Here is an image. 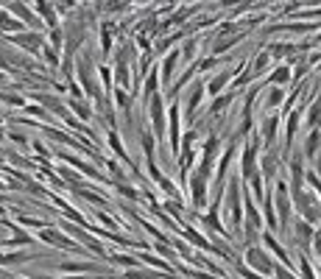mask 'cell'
Instances as JSON below:
<instances>
[{
    "label": "cell",
    "instance_id": "obj_29",
    "mask_svg": "<svg viewBox=\"0 0 321 279\" xmlns=\"http://www.w3.org/2000/svg\"><path fill=\"white\" fill-rule=\"evenodd\" d=\"M45 59H48V64H53V67H56V48H45Z\"/></svg>",
    "mask_w": 321,
    "mask_h": 279
},
{
    "label": "cell",
    "instance_id": "obj_14",
    "mask_svg": "<svg viewBox=\"0 0 321 279\" xmlns=\"http://www.w3.org/2000/svg\"><path fill=\"white\" fill-rule=\"evenodd\" d=\"M201 92H204V84H196V87L190 90V95H187V115H193L196 106L201 104Z\"/></svg>",
    "mask_w": 321,
    "mask_h": 279
},
{
    "label": "cell",
    "instance_id": "obj_8",
    "mask_svg": "<svg viewBox=\"0 0 321 279\" xmlns=\"http://www.w3.org/2000/svg\"><path fill=\"white\" fill-rule=\"evenodd\" d=\"M79 70H81V81H84V90L90 92V95H95V81H93V59L90 56H84L79 62Z\"/></svg>",
    "mask_w": 321,
    "mask_h": 279
},
{
    "label": "cell",
    "instance_id": "obj_13",
    "mask_svg": "<svg viewBox=\"0 0 321 279\" xmlns=\"http://www.w3.org/2000/svg\"><path fill=\"white\" fill-rule=\"evenodd\" d=\"M14 45H22V48H28V50H39V45H42V36L39 34H17L14 36Z\"/></svg>",
    "mask_w": 321,
    "mask_h": 279
},
{
    "label": "cell",
    "instance_id": "obj_32",
    "mask_svg": "<svg viewBox=\"0 0 321 279\" xmlns=\"http://www.w3.org/2000/svg\"><path fill=\"white\" fill-rule=\"evenodd\" d=\"M296 17H321V8H316V11H296Z\"/></svg>",
    "mask_w": 321,
    "mask_h": 279
},
{
    "label": "cell",
    "instance_id": "obj_19",
    "mask_svg": "<svg viewBox=\"0 0 321 279\" xmlns=\"http://www.w3.org/2000/svg\"><path fill=\"white\" fill-rule=\"evenodd\" d=\"M11 11H14V14H20L22 20L28 22V25H36V22H39V20H36V17H34V14L28 11V8L22 6V3H11Z\"/></svg>",
    "mask_w": 321,
    "mask_h": 279
},
{
    "label": "cell",
    "instance_id": "obj_23",
    "mask_svg": "<svg viewBox=\"0 0 321 279\" xmlns=\"http://www.w3.org/2000/svg\"><path fill=\"white\" fill-rule=\"evenodd\" d=\"M268 64H271V56H268V53H260V56H257V62H254V70H251V76H260V73L268 67Z\"/></svg>",
    "mask_w": 321,
    "mask_h": 279
},
{
    "label": "cell",
    "instance_id": "obj_10",
    "mask_svg": "<svg viewBox=\"0 0 321 279\" xmlns=\"http://www.w3.org/2000/svg\"><path fill=\"white\" fill-rule=\"evenodd\" d=\"M204 198H207V176L196 173V176H193V201L201 207V204H204Z\"/></svg>",
    "mask_w": 321,
    "mask_h": 279
},
{
    "label": "cell",
    "instance_id": "obj_6",
    "mask_svg": "<svg viewBox=\"0 0 321 279\" xmlns=\"http://www.w3.org/2000/svg\"><path fill=\"white\" fill-rule=\"evenodd\" d=\"M254 173H257V145L251 142L243 151V179H251Z\"/></svg>",
    "mask_w": 321,
    "mask_h": 279
},
{
    "label": "cell",
    "instance_id": "obj_12",
    "mask_svg": "<svg viewBox=\"0 0 321 279\" xmlns=\"http://www.w3.org/2000/svg\"><path fill=\"white\" fill-rule=\"evenodd\" d=\"M36 11L42 14V20L48 22L50 28H56V25H59V20H56V8L50 6L48 0H36Z\"/></svg>",
    "mask_w": 321,
    "mask_h": 279
},
{
    "label": "cell",
    "instance_id": "obj_11",
    "mask_svg": "<svg viewBox=\"0 0 321 279\" xmlns=\"http://www.w3.org/2000/svg\"><path fill=\"white\" fill-rule=\"evenodd\" d=\"M277 129H279V120L277 118H265L263 120V140H265V145H268V148L277 142Z\"/></svg>",
    "mask_w": 321,
    "mask_h": 279
},
{
    "label": "cell",
    "instance_id": "obj_3",
    "mask_svg": "<svg viewBox=\"0 0 321 279\" xmlns=\"http://www.w3.org/2000/svg\"><path fill=\"white\" fill-rule=\"evenodd\" d=\"M246 263L254 268V271H260V274H274V263H271V257L265 254L263 249H257V246H251L249 251H246Z\"/></svg>",
    "mask_w": 321,
    "mask_h": 279
},
{
    "label": "cell",
    "instance_id": "obj_18",
    "mask_svg": "<svg viewBox=\"0 0 321 279\" xmlns=\"http://www.w3.org/2000/svg\"><path fill=\"white\" fill-rule=\"evenodd\" d=\"M268 78H271L274 84H288V81H291V67H288V64H282V67H277Z\"/></svg>",
    "mask_w": 321,
    "mask_h": 279
},
{
    "label": "cell",
    "instance_id": "obj_22",
    "mask_svg": "<svg viewBox=\"0 0 321 279\" xmlns=\"http://www.w3.org/2000/svg\"><path fill=\"white\" fill-rule=\"evenodd\" d=\"M226 81H229V73L215 76L213 81H210V92H213V95H218V90H223V87H226Z\"/></svg>",
    "mask_w": 321,
    "mask_h": 279
},
{
    "label": "cell",
    "instance_id": "obj_20",
    "mask_svg": "<svg viewBox=\"0 0 321 279\" xmlns=\"http://www.w3.org/2000/svg\"><path fill=\"white\" fill-rule=\"evenodd\" d=\"M171 142H173V151L179 148V112H171Z\"/></svg>",
    "mask_w": 321,
    "mask_h": 279
},
{
    "label": "cell",
    "instance_id": "obj_28",
    "mask_svg": "<svg viewBox=\"0 0 321 279\" xmlns=\"http://www.w3.org/2000/svg\"><path fill=\"white\" fill-rule=\"evenodd\" d=\"M274 277H277V279H296V277H293V271H288L285 265H274Z\"/></svg>",
    "mask_w": 321,
    "mask_h": 279
},
{
    "label": "cell",
    "instance_id": "obj_5",
    "mask_svg": "<svg viewBox=\"0 0 321 279\" xmlns=\"http://www.w3.org/2000/svg\"><path fill=\"white\" fill-rule=\"evenodd\" d=\"M229 218H232V226L240 229V190H237V179L229 184Z\"/></svg>",
    "mask_w": 321,
    "mask_h": 279
},
{
    "label": "cell",
    "instance_id": "obj_17",
    "mask_svg": "<svg viewBox=\"0 0 321 279\" xmlns=\"http://www.w3.org/2000/svg\"><path fill=\"white\" fill-rule=\"evenodd\" d=\"M307 126H310V129L321 126V95H319V101L310 106V112H307Z\"/></svg>",
    "mask_w": 321,
    "mask_h": 279
},
{
    "label": "cell",
    "instance_id": "obj_30",
    "mask_svg": "<svg viewBox=\"0 0 321 279\" xmlns=\"http://www.w3.org/2000/svg\"><path fill=\"white\" fill-rule=\"evenodd\" d=\"M182 53H185V59H187V62H190V59H193V53H196V42H187V45H185V50H182Z\"/></svg>",
    "mask_w": 321,
    "mask_h": 279
},
{
    "label": "cell",
    "instance_id": "obj_4",
    "mask_svg": "<svg viewBox=\"0 0 321 279\" xmlns=\"http://www.w3.org/2000/svg\"><path fill=\"white\" fill-rule=\"evenodd\" d=\"M305 190V167H302V153H296L291 162V195Z\"/></svg>",
    "mask_w": 321,
    "mask_h": 279
},
{
    "label": "cell",
    "instance_id": "obj_15",
    "mask_svg": "<svg viewBox=\"0 0 321 279\" xmlns=\"http://www.w3.org/2000/svg\"><path fill=\"white\" fill-rule=\"evenodd\" d=\"M296 129H299V112H291V115H288V123H285V142L288 145H291Z\"/></svg>",
    "mask_w": 321,
    "mask_h": 279
},
{
    "label": "cell",
    "instance_id": "obj_27",
    "mask_svg": "<svg viewBox=\"0 0 321 279\" xmlns=\"http://www.w3.org/2000/svg\"><path fill=\"white\" fill-rule=\"evenodd\" d=\"M101 45H104V50H109V45H112V25L101 28Z\"/></svg>",
    "mask_w": 321,
    "mask_h": 279
},
{
    "label": "cell",
    "instance_id": "obj_25",
    "mask_svg": "<svg viewBox=\"0 0 321 279\" xmlns=\"http://www.w3.org/2000/svg\"><path fill=\"white\" fill-rule=\"evenodd\" d=\"M173 67H176V53H171L168 59H165V67H162V78H165V81H171Z\"/></svg>",
    "mask_w": 321,
    "mask_h": 279
},
{
    "label": "cell",
    "instance_id": "obj_9",
    "mask_svg": "<svg viewBox=\"0 0 321 279\" xmlns=\"http://www.w3.org/2000/svg\"><path fill=\"white\" fill-rule=\"evenodd\" d=\"M319 148H321V129L316 126V129H310V134H307V140H305V156L313 159L316 153H319Z\"/></svg>",
    "mask_w": 321,
    "mask_h": 279
},
{
    "label": "cell",
    "instance_id": "obj_21",
    "mask_svg": "<svg viewBox=\"0 0 321 279\" xmlns=\"http://www.w3.org/2000/svg\"><path fill=\"white\" fill-rule=\"evenodd\" d=\"M151 115H154V126L162 129V104H159V98H151Z\"/></svg>",
    "mask_w": 321,
    "mask_h": 279
},
{
    "label": "cell",
    "instance_id": "obj_7",
    "mask_svg": "<svg viewBox=\"0 0 321 279\" xmlns=\"http://www.w3.org/2000/svg\"><path fill=\"white\" fill-rule=\"evenodd\" d=\"M293 232H296V240H299L302 246H310V243H313V237H316V232H313V223L307 221V218H302V221H296V226H293Z\"/></svg>",
    "mask_w": 321,
    "mask_h": 279
},
{
    "label": "cell",
    "instance_id": "obj_16",
    "mask_svg": "<svg viewBox=\"0 0 321 279\" xmlns=\"http://www.w3.org/2000/svg\"><path fill=\"white\" fill-rule=\"evenodd\" d=\"M263 240H265V246H268V249H271L274 254H277V257L282 260V263H285V265H291V260L285 257V249H282V246H279L277 240H274V235H263Z\"/></svg>",
    "mask_w": 321,
    "mask_h": 279
},
{
    "label": "cell",
    "instance_id": "obj_24",
    "mask_svg": "<svg viewBox=\"0 0 321 279\" xmlns=\"http://www.w3.org/2000/svg\"><path fill=\"white\" fill-rule=\"evenodd\" d=\"M282 98H285V92L279 90V87H274V90L268 92V101H265V106H271V109H274V106L282 104Z\"/></svg>",
    "mask_w": 321,
    "mask_h": 279
},
{
    "label": "cell",
    "instance_id": "obj_2",
    "mask_svg": "<svg viewBox=\"0 0 321 279\" xmlns=\"http://www.w3.org/2000/svg\"><path fill=\"white\" fill-rule=\"evenodd\" d=\"M277 209H279V229L288 232V226H291V195H288V184L285 181H279V187H277Z\"/></svg>",
    "mask_w": 321,
    "mask_h": 279
},
{
    "label": "cell",
    "instance_id": "obj_31",
    "mask_svg": "<svg viewBox=\"0 0 321 279\" xmlns=\"http://www.w3.org/2000/svg\"><path fill=\"white\" fill-rule=\"evenodd\" d=\"M73 109L79 112V115H81V118H84V120H87V118H90V109H87V106H81V104H79V101H73Z\"/></svg>",
    "mask_w": 321,
    "mask_h": 279
},
{
    "label": "cell",
    "instance_id": "obj_1",
    "mask_svg": "<svg viewBox=\"0 0 321 279\" xmlns=\"http://www.w3.org/2000/svg\"><path fill=\"white\" fill-rule=\"evenodd\" d=\"M293 207L296 212H302V218H307L310 223H319L321 221V204H319V195H310V193H296L293 195Z\"/></svg>",
    "mask_w": 321,
    "mask_h": 279
},
{
    "label": "cell",
    "instance_id": "obj_26",
    "mask_svg": "<svg viewBox=\"0 0 321 279\" xmlns=\"http://www.w3.org/2000/svg\"><path fill=\"white\" fill-rule=\"evenodd\" d=\"M299 265H302V279H316V271H313V265H310V260L302 257Z\"/></svg>",
    "mask_w": 321,
    "mask_h": 279
}]
</instances>
